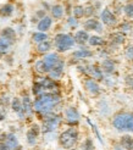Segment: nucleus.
<instances>
[{
  "mask_svg": "<svg viewBox=\"0 0 133 150\" xmlns=\"http://www.w3.org/2000/svg\"><path fill=\"white\" fill-rule=\"evenodd\" d=\"M120 143H121V146L126 150H133V138L128 134H125V136L121 137L120 139Z\"/></svg>",
  "mask_w": 133,
  "mask_h": 150,
  "instance_id": "obj_27",
  "label": "nucleus"
},
{
  "mask_svg": "<svg viewBox=\"0 0 133 150\" xmlns=\"http://www.w3.org/2000/svg\"><path fill=\"white\" fill-rule=\"evenodd\" d=\"M114 150H125L122 146H120V145H116L115 148H114Z\"/></svg>",
  "mask_w": 133,
  "mask_h": 150,
  "instance_id": "obj_44",
  "label": "nucleus"
},
{
  "mask_svg": "<svg viewBox=\"0 0 133 150\" xmlns=\"http://www.w3.org/2000/svg\"><path fill=\"white\" fill-rule=\"evenodd\" d=\"M61 123V116L56 115L54 112H50L43 116V125L40 127V132L44 134L53 133L54 131L57 129L59 125Z\"/></svg>",
  "mask_w": 133,
  "mask_h": 150,
  "instance_id": "obj_5",
  "label": "nucleus"
},
{
  "mask_svg": "<svg viewBox=\"0 0 133 150\" xmlns=\"http://www.w3.org/2000/svg\"><path fill=\"white\" fill-rule=\"evenodd\" d=\"M132 23L129 21H125V22H122V23L120 25V28L122 29V31H129V29H132Z\"/></svg>",
  "mask_w": 133,
  "mask_h": 150,
  "instance_id": "obj_40",
  "label": "nucleus"
},
{
  "mask_svg": "<svg viewBox=\"0 0 133 150\" xmlns=\"http://www.w3.org/2000/svg\"><path fill=\"white\" fill-rule=\"evenodd\" d=\"M50 13L54 20H61L65 13V7L61 4H55L53 6H50Z\"/></svg>",
  "mask_w": 133,
  "mask_h": 150,
  "instance_id": "obj_20",
  "label": "nucleus"
},
{
  "mask_svg": "<svg viewBox=\"0 0 133 150\" xmlns=\"http://www.w3.org/2000/svg\"><path fill=\"white\" fill-rule=\"evenodd\" d=\"M125 56H126V59H128V60L133 59V45H129L125 49Z\"/></svg>",
  "mask_w": 133,
  "mask_h": 150,
  "instance_id": "obj_39",
  "label": "nucleus"
},
{
  "mask_svg": "<svg viewBox=\"0 0 133 150\" xmlns=\"http://www.w3.org/2000/svg\"><path fill=\"white\" fill-rule=\"evenodd\" d=\"M39 83L42 84L44 92H51V93H59V86L57 83L53 79L50 78L49 76H44L40 77V79L38 81Z\"/></svg>",
  "mask_w": 133,
  "mask_h": 150,
  "instance_id": "obj_7",
  "label": "nucleus"
},
{
  "mask_svg": "<svg viewBox=\"0 0 133 150\" xmlns=\"http://www.w3.org/2000/svg\"><path fill=\"white\" fill-rule=\"evenodd\" d=\"M0 37H3V38L7 39V40H10L11 43H13L15 40H16V31L12 28V27H5L3 28L1 31H0Z\"/></svg>",
  "mask_w": 133,
  "mask_h": 150,
  "instance_id": "obj_21",
  "label": "nucleus"
},
{
  "mask_svg": "<svg viewBox=\"0 0 133 150\" xmlns=\"http://www.w3.org/2000/svg\"><path fill=\"white\" fill-rule=\"evenodd\" d=\"M11 110L13 112H16L20 118H25L26 114H25L23 109H22V103H21V99L20 98H13L11 100Z\"/></svg>",
  "mask_w": 133,
  "mask_h": 150,
  "instance_id": "obj_19",
  "label": "nucleus"
},
{
  "mask_svg": "<svg viewBox=\"0 0 133 150\" xmlns=\"http://www.w3.org/2000/svg\"><path fill=\"white\" fill-rule=\"evenodd\" d=\"M82 150H94V144H93V140L91 138H87L83 143H82Z\"/></svg>",
  "mask_w": 133,
  "mask_h": 150,
  "instance_id": "obj_35",
  "label": "nucleus"
},
{
  "mask_svg": "<svg viewBox=\"0 0 133 150\" xmlns=\"http://www.w3.org/2000/svg\"><path fill=\"white\" fill-rule=\"evenodd\" d=\"M40 134V127L38 125H32L31 128H29L26 133V139H27V143L29 145H35L37 144V140H38V137Z\"/></svg>",
  "mask_w": 133,
  "mask_h": 150,
  "instance_id": "obj_9",
  "label": "nucleus"
},
{
  "mask_svg": "<svg viewBox=\"0 0 133 150\" xmlns=\"http://www.w3.org/2000/svg\"><path fill=\"white\" fill-rule=\"evenodd\" d=\"M69 150H77V149H75V148H71V149H69Z\"/></svg>",
  "mask_w": 133,
  "mask_h": 150,
  "instance_id": "obj_45",
  "label": "nucleus"
},
{
  "mask_svg": "<svg viewBox=\"0 0 133 150\" xmlns=\"http://www.w3.org/2000/svg\"><path fill=\"white\" fill-rule=\"evenodd\" d=\"M35 16H37V18H38V20H40V18H43L44 16H47V12H45V10L40 9V10H38V11L35 12Z\"/></svg>",
  "mask_w": 133,
  "mask_h": 150,
  "instance_id": "obj_42",
  "label": "nucleus"
},
{
  "mask_svg": "<svg viewBox=\"0 0 133 150\" xmlns=\"http://www.w3.org/2000/svg\"><path fill=\"white\" fill-rule=\"evenodd\" d=\"M79 138V133L77 131L76 127H70V128L65 129L64 132L60 133L59 136V143L64 149H71L73 148Z\"/></svg>",
  "mask_w": 133,
  "mask_h": 150,
  "instance_id": "obj_4",
  "label": "nucleus"
},
{
  "mask_svg": "<svg viewBox=\"0 0 133 150\" xmlns=\"http://www.w3.org/2000/svg\"><path fill=\"white\" fill-rule=\"evenodd\" d=\"M95 13V7L93 6V5H88V6H86L84 7V16L86 17H92L93 15Z\"/></svg>",
  "mask_w": 133,
  "mask_h": 150,
  "instance_id": "obj_36",
  "label": "nucleus"
},
{
  "mask_svg": "<svg viewBox=\"0 0 133 150\" xmlns=\"http://www.w3.org/2000/svg\"><path fill=\"white\" fill-rule=\"evenodd\" d=\"M51 26H53V17L47 15V16H44L43 18H40L38 21V23H37V29H38L39 32L47 33L51 28Z\"/></svg>",
  "mask_w": 133,
  "mask_h": 150,
  "instance_id": "obj_14",
  "label": "nucleus"
},
{
  "mask_svg": "<svg viewBox=\"0 0 133 150\" xmlns=\"http://www.w3.org/2000/svg\"><path fill=\"white\" fill-rule=\"evenodd\" d=\"M65 117L69 121L70 125H77L79 120V112L75 106H69L65 110Z\"/></svg>",
  "mask_w": 133,
  "mask_h": 150,
  "instance_id": "obj_13",
  "label": "nucleus"
},
{
  "mask_svg": "<svg viewBox=\"0 0 133 150\" xmlns=\"http://www.w3.org/2000/svg\"><path fill=\"white\" fill-rule=\"evenodd\" d=\"M34 70H35V72H38L39 74H48V72H49V70L47 69V66H45V64H44V61L42 59L38 60V61H35Z\"/></svg>",
  "mask_w": 133,
  "mask_h": 150,
  "instance_id": "obj_29",
  "label": "nucleus"
},
{
  "mask_svg": "<svg viewBox=\"0 0 133 150\" xmlns=\"http://www.w3.org/2000/svg\"><path fill=\"white\" fill-rule=\"evenodd\" d=\"M15 12V6L11 3H6L0 6V16L1 17H10Z\"/></svg>",
  "mask_w": 133,
  "mask_h": 150,
  "instance_id": "obj_24",
  "label": "nucleus"
},
{
  "mask_svg": "<svg viewBox=\"0 0 133 150\" xmlns=\"http://www.w3.org/2000/svg\"><path fill=\"white\" fill-rule=\"evenodd\" d=\"M54 48L56 49V52H66L70 49H72L75 47V39H73V35L69 34V33H57L54 37Z\"/></svg>",
  "mask_w": 133,
  "mask_h": 150,
  "instance_id": "obj_3",
  "label": "nucleus"
},
{
  "mask_svg": "<svg viewBox=\"0 0 133 150\" xmlns=\"http://www.w3.org/2000/svg\"><path fill=\"white\" fill-rule=\"evenodd\" d=\"M72 15H73V17L79 20V18H82L84 16V6L83 5H75L72 7V10H71Z\"/></svg>",
  "mask_w": 133,
  "mask_h": 150,
  "instance_id": "obj_30",
  "label": "nucleus"
},
{
  "mask_svg": "<svg viewBox=\"0 0 133 150\" xmlns=\"http://www.w3.org/2000/svg\"><path fill=\"white\" fill-rule=\"evenodd\" d=\"M61 101L60 93H51V92H44L40 95L35 96L33 101V110L42 116L54 112V109L57 106Z\"/></svg>",
  "mask_w": 133,
  "mask_h": 150,
  "instance_id": "obj_1",
  "label": "nucleus"
},
{
  "mask_svg": "<svg viewBox=\"0 0 133 150\" xmlns=\"http://www.w3.org/2000/svg\"><path fill=\"white\" fill-rule=\"evenodd\" d=\"M3 139L0 142H4V143L9 146L11 150H21V145H20V142L17 139V137L15 136L13 133H4L3 134Z\"/></svg>",
  "mask_w": 133,
  "mask_h": 150,
  "instance_id": "obj_8",
  "label": "nucleus"
},
{
  "mask_svg": "<svg viewBox=\"0 0 133 150\" xmlns=\"http://www.w3.org/2000/svg\"><path fill=\"white\" fill-rule=\"evenodd\" d=\"M51 48H53V43L50 40H44V42H40L37 44L35 49L39 54H47V52H49L51 50Z\"/></svg>",
  "mask_w": 133,
  "mask_h": 150,
  "instance_id": "obj_26",
  "label": "nucleus"
},
{
  "mask_svg": "<svg viewBox=\"0 0 133 150\" xmlns=\"http://www.w3.org/2000/svg\"><path fill=\"white\" fill-rule=\"evenodd\" d=\"M87 122H88V123H89V125H91V127H92V129L94 131V133H95V136H97V138L99 139V142H100V143H103V139H101V137H100V133L98 132V128H97V126H95V125H94V123H93V122L91 121V120H89V118H87Z\"/></svg>",
  "mask_w": 133,
  "mask_h": 150,
  "instance_id": "obj_37",
  "label": "nucleus"
},
{
  "mask_svg": "<svg viewBox=\"0 0 133 150\" xmlns=\"http://www.w3.org/2000/svg\"><path fill=\"white\" fill-rule=\"evenodd\" d=\"M83 28L86 29L87 32L93 31V32L103 33V31H104V29H103V23L95 17H89L88 20H86L83 22Z\"/></svg>",
  "mask_w": 133,
  "mask_h": 150,
  "instance_id": "obj_6",
  "label": "nucleus"
},
{
  "mask_svg": "<svg viewBox=\"0 0 133 150\" xmlns=\"http://www.w3.org/2000/svg\"><path fill=\"white\" fill-rule=\"evenodd\" d=\"M64 70H65V61L62 59H60L59 61L56 62V65L49 71V77L50 78H53L54 81H57V79H60L61 76H62V73H64Z\"/></svg>",
  "mask_w": 133,
  "mask_h": 150,
  "instance_id": "obj_12",
  "label": "nucleus"
},
{
  "mask_svg": "<svg viewBox=\"0 0 133 150\" xmlns=\"http://www.w3.org/2000/svg\"><path fill=\"white\" fill-rule=\"evenodd\" d=\"M84 87H86L87 91L93 95H98L100 93V87L97 83V81L93 79V78H87L84 81Z\"/></svg>",
  "mask_w": 133,
  "mask_h": 150,
  "instance_id": "obj_16",
  "label": "nucleus"
},
{
  "mask_svg": "<svg viewBox=\"0 0 133 150\" xmlns=\"http://www.w3.org/2000/svg\"><path fill=\"white\" fill-rule=\"evenodd\" d=\"M109 39L112 44L120 45V44L125 43V40H126V35H125L122 32H114L109 35Z\"/></svg>",
  "mask_w": 133,
  "mask_h": 150,
  "instance_id": "obj_25",
  "label": "nucleus"
},
{
  "mask_svg": "<svg viewBox=\"0 0 133 150\" xmlns=\"http://www.w3.org/2000/svg\"><path fill=\"white\" fill-rule=\"evenodd\" d=\"M67 23H69V26H70V27L76 28V27L78 26V20H77V18H75L73 16H69V17H67Z\"/></svg>",
  "mask_w": 133,
  "mask_h": 150,
  "instance_id": "obj_38",
  "label": "nucleus"
},
{
  "mask_svg": "<svg viewBox=\"0 0 133 150\" xmlns=\"http://www.w3.org/2000/svg\"><path fill=\"white\" fill-rule=\"evenodd\" d=\"M125 82H126V86L128 88H132L133 89V74H128V76H126V78H125Z\"/></svg>",
  "mask_w": 133,
  "mask_h": 150,
  "instance_id": "obj_41",
  "label": "nucleus"
},
{
  "mask_svg": "<svg viewBox=\"0 0 133 150\" xmlns=\"http://www.w3.org/2000/svg\"><path fill=\"white\" fill-rule=\"evenodd\" d=\"M12 44H13V43H11L10 40H7V39L3 38V37H0V55L7 54Z\"/></svg>",
  "mask_w": 133,
  "mask_h": 150,
  "instance_id": "obj_28",
  "label": "nucleus"
},
{
  "mask_svg": "<svg viewBox=\"0 0 133 150\" xmlns=\"http://www.w3.org/2000/svg\"><path fill=\"white\" fill-rule=\"evenodd\" d=\"M101 71L103 72H105L108 74H111L115 72V62L112 61L111 59H105V60H103V62H101Z\"/></svg>",
  "mask_w": 133,
  "mask_h": 150,
  "instance_id": "obj_23",
  "label": "nucleus"
},
{
  "mask_svg": "<svg viewBox=\"0 0 133 150\" xmlns=\"http://www.w3.org/2000/svg\"><path fill=\"white\" fill-rule=\"evenodd\" d=\"M114 127L120 132H133V114L120 112L112 120Z\"/></svg>",
  "mask_w": 133,
  "mask_h": 150,
  "instance_id": "obj_2",
  "label": "nucleus"
},
{
  "mask_svg": "<svg viewBox=\"0 0 133 150\" xmlns=\"http://www.w3.org/2000/svg\"><path fill=\"white\" fill-rule=\"evenodd\" d=\"M100 22L101 23H104V25H106V26H109V27H114V26H116L117 25V18H116V16L115 15L110 11L109 9H104L101 11V13H100Z\"/></svg>",
  "mask_w": 133,
  "mask_h": 150,
  "instance_id": "obj_10",
  "label": "nucleus"
},
{
  "mask_svg": "<svg viewBox=\"0 0 133 150\" xmlns=\"http://www.w3.org/2000/svg\"><path fill=\"white\" fill-rule=\"evenodd\" d=\"M61 57H60V55H59V52H56V51H49V52H47V54H44V57L42 59L43 61H44V64H45V66H47V69L50 71L53 67L56 65V62L60 60ZM49 73V72H48Z\"/></svg>",
  "mask_w": 133,
  "mask_h": 150,
  "instance_id": "obj_11",
  "label": "nucleus"
},
{
  "mask_svg": "<svg viewBox=\"0 0 133 150\" xmlns=\"http://www.w3.org/2000/svg\"><path fill=\"white\" fill-rule=\"evenodd\" d=\"M92 56H93V51L87 49V48H83V47L72 52V57L76 59V60H84V59L92 57Z\"/></svg>",
  "mask_w": 133,
  "mask_h": 150,
  "instance_id": "obj_18",
  "label": "nucleus"
},
{
  "mask_svg": "<svg viewBox=\"0 0 133 150\" xmlns=\"http://www.w3.org/2000/svg\"><path fill=\"white\" fill-rule=\"evenodd\" d=\"M86 71H87V74H89L91 78H93L95 81H103V78H104L101 69L98 67L97 65H91V66L86 67Z\"/></svg>",
  "mask_w": 133,
  "mask_h": 150,
  "instance_id": "obj_15",
  "label": "nucleus"
},
{
  "mask_svg": "<svg viewBox=\"0 0 133 150\" xmlns=\"http://www.w3.org/2000/svg\"><path fill=\"white\" fill-rule=\"evenodd\" d=\"M73 39H75V42L77 44H79V45H83V44H86L88 42V39H89V34H88L86 29H79V31H77L75 33V35H73Z\"/></svg>",
  "mask_w": 133,
  "mask_h": 150,
  "instance_id": "obj_22",
  "label": "nucleus"
},
{
  "mask_svg": "<svg viewBox=\"0 0 133 150\" xmlns=\"http://www.w3.org/2000/svg\"><path fill=\"white\" fill-rule=\"evenodd\" d=\"M123 12L128 18H133V4L128 3L123 6Z\"/></svg>",
  "mask_w": 133,
  "mask_h": 150,
  "instance_id": "obj_34",
  "label": "nucleus"
},
{
  "mask_svg": "<svg viewBox=\"0 0 133 150\" xmlns=\"http://www.w3.org/2000/svg\"><path fill=\"white\" fill-rule=\"evenodd\" d=\"M42 93H44V89H43L42 84L39 83L38 81L34 82L33 86H32V94H33L34 96H38V95H40Z\"/></svg>",
  "mask_w": 133,
  "mask_h": 150,
  "instance_id": "obj_33",
  "label": "nucleus"
},
{
  "mask_svg": "<svg viewBox=\"0 0 133 150\" xmlns=\"http://www.w3.org/2000/svg\"><path fill=\"white\" fill-rule=\"evenodd\" d=\"M88 43H89L91 47H101L105 44V40L99 35H92V37H89V39H88Z\"/></svg>",
  "mask_w": 133,
  "mask_h": 150,
  "instance_id": "obj_31",
  "label": "nucleus"
},
{
  "mask_svg": "<svg viewBox=\"0 0 133 150\" xmlns=\"http://www.w3.org/2000/svg\"><path fill=\"white\" fill-rule=\"evenodd\" d=\"M0 150H11V149L7 146L4 142H0Z\"/></svg>",
  "mask_w": 133,
  "mask_h": 150,
  "instance_id": "obj_43",
  "label": "nucleus"
},
{
  "mask_svg": "<svg viewBox=\"0 0 133 150\" xmlns=\"http://www.w3.org/2000/svg\"><path fill=\"white\" fill-rule=\"evenodd\" d=\"M21 103H22V109H23L26 116L32 115L34 110H33V101H32V99H31V98H29V95L25 94L23 96H22Z\"/></svg>",
  "mask_w": 133,
  "mask_h": 150,
  "instance_id": "obj_17",
  "label": "nucleus"
},
{
  "mask_svg": "<svg viewBox=\"0 0 133 150\" xmlns=\"http://www.w3.org/2000/svg\"><path fill=\"white\" fill-rule=\"evenodd\" d=\"M49 39V35L47 33H44V32H39V31H37L32 34V40L34 43H40V42H44V40H48Z\"/></svg>",
  "mask_w": 133,
  "mask_h": 150,
  "instance_id": "obj_32",
  "label": "nucleus"
}]
</instances>
